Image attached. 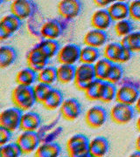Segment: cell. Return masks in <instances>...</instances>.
Segmentation results:
<instances>
[{
    "mask_svg": "<svg viewBox=\"0 0 140 157\" xmlns=\"http://www.w3.org/2000/svg\"><path fill=\"white\" fill-rule=\"evenodd\" d=\"M14 107L26 111L31 109L37 102L34 93V86H26L18 85L12 91L11 94Z\"/></svg>",
    "mask_w": 140,
    "mask_h": 157,
    "instance_id": "obj_1",
    "label": "cell"
},
{
    "mask_svg": "<svg viewBox=\"0 0 140 157\" xmlns=\"http://www.w3.org/2000/svg\"><path fill=\"white\" fill-rule=\"evenodd\" d=\"M90 140L85 135L75 134L67 142V149L69 157H85L89 155Z\"/></svg>",
    "mask_w": 140,
    "mask_h": 157,
    "instance_id": "obj_2",
    "label": "cell"
},
{
    "mask_svg": "<svg viewBox=\"0 0 140 157\" xmlns=\"http://www.w3.org/2000/svg\"><path fill=\"white\" fill-rule=\"evenodd\" d=\"M95 78L94 65L81 63L75 68L74 84L79 90L85 91Z\"/></svg>",
    "mask_w": 140,
    "mask_h": 157,
    "instance_id": "obj_3",
    "label": "cell"
},
{
    "mask_svg": "<svg viewBox=\"0 0 140 157\" xmlns=\"http://www.w3.org/2000/svg\"><path fill=\"white\" fill-rule=\"evenodd\" d=\"M23 111L17 107L5 109L0 114V127L8 129L11 132L20 128V122Z\"/></svg>",
    "mask_w": 140,
    "mask_h": 157,
    "instance_id": "obj_4",
    "label": "cell"
},
{
    "mask_svg": "<svg viewBox=\"0 0 140 157\" xmlns=\"http://www.w3.org/2000/svg\"><path fill=\"white\" fill-rule=\"evenodd\" d=\"M16 142L22 150L23 154H31L36 151L40 145V138L37 132L23 131L18 136Z\"/></svg>",
    "mask_w": 140,
    "mask_h": 157,
    "instance_id": "obj_5",
    "label": "cell"
},
{
    "mask_svg": "<svg viewBox=\"0 0 140 157\" xmlns=\"http://www.w3.org/2000/svg\"><path fill=\"white\" fill-rule=\"evenodd\" d=\"M135 116V110L132 106L117 103L112 107L110 110V118L117 124H127L133 120Z\"/></svg>",
    "mask_w": 140,
    "mask_h": 157,
    "instance_id": "obj_6",
    "label": "cell"
},
{
    "mask_svg": "<svg viewBox=\"0 0 140 157\" xmlns=\"http://www.w3.org/2000/svg\"><path fill=\"white\" fill-rule=\"evenodd\" d=\"M82 48L76 44H67L61 47L57 54V59L61 64L74 65L80 61Z\"/></svg>",
    "mask_w": 140,
    "mask_h": 157,
    "instance_id": "obj_7",
    "label": "cell"
},
{
    "mask_svg": "<svg viewBox=\"0 0 140 157\" xmlns=\"http://www.w3.org/2000/svg\"><path fill=\"white\" fill-rule=\"evenodd\" d=\"M22 25V20L12 13L6 15L0 21V39L2 40L10 38L18 32Z\"/></svg>",
    "mask_w": 140,
    "mask_h": 157,
    "instance_id": "obj_8",
    "label": "cell"
},
{
    "mask_svg": "<svg viewBox=\"0 0 140 157\" xmlns=\"http://www.w3.org/2000/svg\"><path fill=\"white\" fill-rule=\"evenodd\" d=\"M108 113L106 109L101 106H94L85 113V121L92 128H99L106 123Z\"/></svg>",
    "mask_w": 140,
    "mask_h": 157,
    "instance_id": "obj_9",
    "label": "cell"
},
{
    "mask_svg": "<svg viewBox=\"0 0 140 157\" xmlns=\"http://www.w3.org/2000/svg\"><path fill=\"white\" fill-rule=\"evenodd\" d=\"M49 59H50L42 52L38 45L33 47L29 51L27 54L28 67L34 69L37 73H39L43 68L47 67V63Z\"/></svg>",
    "mask_w": 140,
    "mask_h": 157,
    "instance_id": "obj_10",
    "label": "cell"
},
{
    "mask_svg": "<svg viewBox=\"0 0 140 157\" xmlns=\"http://www.w3.org/2000/svg\"><path fill=\"white\" fill-rule=\"evenodd\" d=\"M139 95V91L138 87L133 85L125 84L118 88L116 100L118 103L132 106L133 104H136Z\"/></svg>",
    "mask_w": 140,
    "mask_h": 157,
    "instance_id": "obj_11",
    "label": "cell"
},
{
    "mask_svg": "<svg viewBox=\"0 0 140 157\" xmlns=\"http://www.w3.org/2000/svg\"><path fill=\"white\" fill-rule=\"evenodd\" d=\"M35 9V4L29 0H15L11 5V13L21 20L31 17L34 13Z\"/></svg>",
    "mask_w": 140,
    "mask_h": 157,
    "instance_id": "obj_12",
    "label": "cell"
},
{
    "mask_svg": "<svg viewBox=\"0 0 140 157\" xmlns=\"http://www.w3.org/2000/svg\"><path fill=\"white\" fill-rule=\"evenodd\" d=\"M60 15L66 19H73L82 11V3L79 0H62L58 4Z\"/></svg>",
    "mask_w": 140,
    "mask_h": 157,
    "instance_id": "obj_13",
    "label": "cell"
},
{
    "mask_svg": "<svg viewBox=\"0 0 140 157\" xmlns=\"http://www.w3.org/2000/svg\"><path fill=\"white\" fill-rule=\"evenodd\" d=\"M61 113L64 119L67 121L76 120L82 113V105L75 98H68L64 100L61 106Z\"/></svg>",
    "mask_w": 140,
    "mask_h": 157,
    "instance_id": "obj_14",
    "label": "cell"
},
{
    "mask_svg": "<svg viewBox=\"0 0 140 157\" xmlns=\"http://www.w3.org/2000/svg\"><path fill=\"white\" fill-rule=\"evenodd\" d=\"M108 34L105 31L98 29H92L84 35L83 42L87 46L99 48L106 44Z\"/></svg>",
    "mask_w": 140,
    "mask_h": 157,
    "instance_id": "obj_15",
    "label": "cell"
},
{
    "mask_svg": "<svg viewBox=\"0 0 140 157\" xmlns=\"http://www.w3.org/2000/svg\"><path fill=\"white\" fill-rule=\"evenodd\" d=\"M110 149V143L103 136H96L90 140L89 154L92 157H104Z\"/></svg>",
    "mask_w": 140,
    "mask_h": 157,
    "instance_id": "obj_16",
    "label": "cell"
},
{
    "mask_svg": "<svg viewBox=\"0 0 140 157\" xmlns=\"http://www.w3.org/2000/svg\"><path fill=\"white\" fill-rule=\"evenodd\" d=\"M62 33V27L61 23L55 19H50L46 21L40 27L39 33L44 39L56 40Z\"/></svg>",
    "mask_w": 140,
    "mask_h": 157,
    "instance_id": "obj_17",
    "label": "cell"
},
{
    "mask_svg": "<svg viewBox=\"0 0 140 157\" xmlns=\"http://www.w3.org/2000/svg\"><path fill=\"white\" fill-rule=\"evenodd\" d=\"M112 18L107 9H99L95 11L91 17V25L94 29L106 31L112 24Z\"/></svg>",
    "mask_w": 140,
    "mask_h": 157,
    "instance_id": "obj_18",
    "label": "cell"
},
{
    "mask_svg": "<svg viewBox=\"0 0 140 157\" xmlns=\"http://www.w3.org/2000/svg\"><path fill=\"white\" fill-rule=\"evenodd\" d=\"M41 122V117L38 113L27 111L23 113L20 122V129H22L23 131L36 132L39 128Z\"/></svg>",
    "mask_w": 140,
    "mask_h": 157,
    "instance_id": "obj_19",
    "label": "cell"
},
{
    "mask_svg": "<svg viewBox=\"0 0 140 157\" xmlns=\"http://www.w3.org/2000/svg\"><path fill=\"white\" fill-rule=\"evenodd\" d=\"M107 10L109 11L112 20H115L117 22L127 19V17L130 16L129 4L123 1L113 2Z\"/></svg>",
    "mask_w": 140,
    "mask_h": 157,
    "instance_id": "obj_20",
    "label": "cell"
},
{
    "mask_svg": "<svg viewBox=\"0 0 140 157\" xmlns=\"http://www.w3.org/2000/svg\"><path fill=\"white\" fill-rule=\"evenodd\" d=\"M62 147L54 141H46L40 144L35 151V157H60Z\"/></svg>",
    "mask_w": 140,
    "mask_h": 157,
    "instance_id": "obj_21",
    "label": "cell"
},
{
    "mask_svg": "<svg viewBox=\"0 0 140 157\" xmlns=\"http://www.w3.org/2000/svg\"><path fill=\"white\" fill-rule=\"evenodd\" d=\"M123 52V46L120 42H111L105 45L103 50L104 58L112 63H121V59Z\"/></svg>",
    "mask_w": 140,
    "mask_h": 157,
    "instance_id": "obj_22",
    "label": "cell"
},
{
    "mask_svg": "<svg viewBox=\"0 0 140 157\" xmlns=\"http://www.w3.org/2000/svg\"><path fill=\"white\" fill-rule=\"evenodd\" d=\"M16 81L18 85L33 86L36 81H38V73L29 67L19 70L16 75Z\"/></svg>",
    "mask_w": 140,
    "mask_h": 157,
    "instance_id": "obj_23",
    "label": "cell"
},
{
    "mask_svg": "<svg viewBox=\"0 0 140 157\" xmlns=\"http://www.w3.org/2000/svg\"><path fill=\"white\" fill-rule=\"evenodd\" d=\"M75 68L76 67L73 65L61 64V66L57 67V80L62 84H67L74 81Z\"/></svg>",
    "mask_w": 140,
    "mask_h": 157,
    "instance_id": "obj_24",
    "label": "cell"
},
{
    "mask_svg": "<svg viewBox=\"0 0 140 157\" xmlns=\"http://www.w3.org/2000/svg\"><path fill=\"white\" fill-rule=\"evenodd\" d=\"M17 51L10 45H2L0 47V67L6 68L12 65L17 59Z\"/></svg>",
    "mask_w": 140,
    "mask_h": 157,
    "instance_id": "obj_25",
    "label": "cell"
},
{
    "mask_svg": "<svg viewBox=\"0 0 140 157\" xmlns=\"http://www.w3.org/2000/svg\"><path fill=\"white\" fill-rule=\"evenodd\" d=\"M63 101L64 97L62 92L59 89L53 88L50 94L46 98L45 101H43L42 105L48 110H54L58 107H61Z\"/></svg>",
    "mask_w": 140,
    "mask_h": 157,
    "instance_id": "obj_26",
    "label": "cell"
},
{
    "mask_svg": "<svg viewBox=\"0 0 140 157\" xmlns=\"http://www.w3.org/2000/svg\"><path fill=\"white\" fill-rule=\"evenodd\" d=\"M105 81L99 78H95V80L88 86V88L84 91L85 96L90 101H100L102 94L103 91Z\"/></svg>",
    "mask_w": 140,
    "mask_h": 157,
    "instance_id": "obj_27",
    "label": "cell"
},
{
    "mask_svg": "<svg viewBox=\"0 0 140 157\" xmlns=\"http://www.w3.org/2000/svg\"><path fill=\"white\" fill-rule=\"evenodd\" d=\"M113 63L107 59L105 58L99 59L94 64L95 68V73L96 78H99L102 80L106 81L108 75L110 73V71L112 67Z\"/></svg>",
    "mask_w": 140,
    "mask_h": 157,
    "instance_id": "obj_28",
    "label": "cell"
},
{
    "mask_svg": "<svg viewBox=\"0 0 140 157\" xmlns=\"http://www.w3.org/2000/svg\"><path fill=\"white\" fill-rule=\"evenodd\" d=\"M120 44L132 52H140V32H132L129 35L123 37L120 41Z\"/></svg>",
    "mask_w": 140,
    "mask_h": 157,
    "instance_id": "obj_29",
    "label": "cell"
},
{
    "mask_svg": "<svg viewBox=\"0 0 140 157\" xmlns=\"http://www.w3.org/2000/svg\"><path fill=\"white\" fill-rule=\"evenodd\" d=\"M100 58V52L97 48L91 46H84L81 50L80 61L83 64L94 65Z\"/></svg>",
    "mask_w": 140,
    "mask_h": 157,
    "instance_id": "obj_30",
    "label": "cell"
},
{
    "mask_svg": "<svg viewBox=\"0 0 140 157\" xmlns=\"http://www.w3.org/2000/svg\"><path fill=\"white\" fill-rule=\"evenodd\" d=\"M38 45L49 59H52L53 57L57 55L61 49L59 42L53 39H43L39 42Z\"/></svg>",
    "mask_w": 140,
    "mask_h": 157,
    "instance_id": "obj_31",
    "label": "cell"
},
{
    "mask_svg": "<svg viewBox=\"0 0 140 157\" xmlns=\"http://www.w3.org/2000/svg\"><path fill=\"white\" fill-rule=\"evenodd\" d=\"M57 80V68L47 66L38 73V81L44 84L52 85Z\"/></svg>",
    "mask_w": 140,
    "mask_h": 157,
    "instance_id": "obj_32",
    "label": "cell"
},
{
    "mask_svg": "<svg viewBox=\"0 0 140 157\" xmlns=\"http://www.w3.org/2000/svg\"><path fill=\"white\" fill-rule=\"evenodd\" d=\"M22 154L17 142H9L0 147V157H20Z\"/></svg>",
    "mask_w": 140,
    "mask_h": 157,
    "instance_id": "obj_33",
    "label": "cell"
},
{
    "mask_svg": "<svg viewBox=\"0 0 140 157\" xmlns=\"http://www.w3.org/2000/svg\"><path fill=\"white\" fill-rule=\"evenodd\" d=\"M54 87H52V86L44 83H40L39 82L38 84H36L34 86V93L36 101L39 103H43V101H45L46 98L48 96Z\"/></svg>",
    "mask_w": 140,
    "mask_h": 157,
    "instance_id": "obj_34",
    "label": "cell"
},
{
    "mask_svg": "<svg viewBox=\"0 0 140 157\" xmlns=\"http://www.w3.org/2000/svg\"><path fill=\"white\" fill-rule=\"evenodd\" d=\"M117 91H118V88L116 87L115 84H112L110 82L105 81V84H104V87H103V91H102L100 101L104 102V103L111 102L113 100L116 99Z\"/></svg>",
    "mask_w": 140,
    "mask_h": 157,
    "instance_id": "obj_35",
    "label": "cell"
},
{
    "mask_svg": "<svg viewBox=\"0 0 140 157\" xmlns=\"http://www.w3.org/2000/svg\"><path fill=\"white\" fill-rule=\"evenodd\" d=\"M133 25L132 23L128 19H124L118 21L115 24V32L118 36L120 37H125L132 33Z\"/></svg>",
    "mask_w": 140,
    "mask_h": 157,
    "instance_id": "obj_36",
    "label": "cell"
},
{
    "mask_svg": "<svg viewBox=\"0 0 140 157\" xmlns=\"http://www.w3.org/2000/svg\"><path fill=\"white\" fill-rule=\"evenodd\" d=\"M123 75V69L122 67V66L120 64H118V63H113L106 81L110 82L112 84H116V83H118L122 79Z\"/></svg>",
    "mask_w": 140,
    "mask_h": 157,
    "instance_id": "obj_37",
    "label": "cell"
},
{
    "mask_svg": "<svg viewBox=\"0 0 140 157\" xmlns=\"http://www.w3.org/2000/svg\"><path fill=\"white\" fill-rule=\"evenodd\" d=\"M130 17L140 21V0L131 1L129 4Z\"/></svg>",
    "mask_w": 140,
    "mask_h": 157,
    "instance_id": "obj_38",
    "label": "cell"
},
{
    "mask_svg": "<svg viewBox=\"0 0 140 157\" xmlns=\"http://www.w3.org/2000/svg\"><path fill=\"white\" fill-rule=\"evenodd\" d=\"M11 134H12L11 131L0 127V145L1 146L6 145L10 142L11 139Z\"/></svg>",
    "mask_w": 140,
    "mask_h": 157,
    "instance_id": "obj_39",
    "label": "cell"
},
{
    "mask_svg": "<svg viewBox=\"0 0 140 157\" xmlns=\"http://www.w3.org/2000/svg\"><path fill=\"white\" fill-rule=\"evenodd\" d=\"M94 2L97 6H101V7H105L107 6H110L113 3L111 0H109V1L108 0H95Z\"/></svg>",
    "mask_w": 140,
    "mask_h": 157,
    "instance_id": "obj_40",
    "label": "cell"
},
{
    "mask_svg": "<svg viewBox=\"0 0 140 157\" xmlns=\"http://www.w3.org/2000/svg\"><path fill=\"white\" fill-rule=\"evenodd\" d=\"M135 108H136V110H137L138 112L140 113V95L139 97H138L137 102H136V104H135Z\"/></svg>",
    "mask_w": 140,
    "mask_h": 157,
    "instance_id": "obj_41",
    "label": "cell"
},
{
    "mask_svg": "<svg viewBox=\"0 0 140 157\" xmlns=\"http://www.w3.org/2000/svg\"><path fill=\"white\" fill-rule=\"evenodd\" d=\"M136 148H137V150L140 151V135L138 136V138L136 140Z\"/></svg>",
    "mask_w": 140,
    "mask_h": 157,
    "instance_id": "obj_42",
    "label": "cell"
},
{
    "mask_svg": "<svg viewBox=\"0 0 140 157\" xmlns=\"http://www.w3.org/2000/svg\"><path fill=\"white\" fill-rule=\"evenodd\" d=\"M129 157H140V151L138 150H136L133 153H131L129 155Z\"/></svg>",
    "mask_w": 140,
    "mask_h": 157,
    "instance_id": "obj_43",
    "label": "cell"
},
{
    "mask_svg": "<svg viewBox=\"0 0 140 157\" xmlns=\"http://www.w3.org/2000/svg\"><path fill=\"white\" fill-rule=\"evenodd\" d=\"M136 126H137V128L140 131V116L138 118V120H137V123H136Z\"/></svg>",
    "mask_w": 140,
    "mask_h": 157,
    "instance_id": "obj_44",
    "label": "cell"
},
{
    "mask_svg": "<svg viewBox=\"0 0 140 157\" xmlns=\"http://www.w3.org/2000/svg\"><path fill=\"white\" fill-rule=\"evenodd\" d=\"M85 157H92V156H91V155H87V156H85Z\"/></svg>",
    "mask_w": 140,
    "mask_h": 157,
    "instance_id": "obj_45",
    "label": "cell"
},
{
    "mask_svg": "<svg viewBox=\"0 0 140 157\" xmlns=\"http://www.w3.org/2000/svg\"><path fill=\"white\" fill-rule=\"evenodd\" d=\"M60 157H69V156H60Z\"/></svg>",
    "mask_w": 140,
    "mask_h": 157,
    "instance_id": "obj_46",
    "label": "cell"
}]
</instances>
